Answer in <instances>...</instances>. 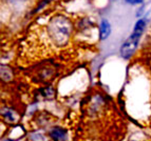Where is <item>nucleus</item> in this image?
<instances>
[{
  "label": "nucleus",
  "instance_id": "39448f33",
  "mask_svg": "<svg viewBox=\"0 0 151 141\" xmlns=\"http://www.w3.org/2000/svg\"><path fill=\"white\" fill-rule=\"evenodd\" d=\"M2 115L6 120L11 121V122H13V121L16 120L15 113H14L12 110H10V108H4V110H2Z\"/></svg>",
  "mask_w": 151,
  "mask_h": 141
},
{
  "label": "nucleus",
  "instance_id": "f257e3e1",
  "mask_svg": "<svg viewBox=\"0 0 151 141\" xmlns=\"http://www.w3.org/2000/svg\"><path fill=\"white\" fill-rule=\"evenodd\" d=\"M48 31L51 38L57 44H65L70 38L72 26L68 18L63 15H57L50 21Z\"/></svg>",
  "mask_w": 151,
  "mask_h": 141
},
{
  "label": "nucleus",
  "instance_id": "7ed1b4c3",
  "mask_svg": "<svg viewBox=\"0 0 151 141\" xmlns=\"http://www.w3.org/2000/svg\"><path fill=\"white\" fill-rule=\"evenodd\" d=\"M50 136L55 141H65L68 138V134L63 129H61L59 126H56V127H53L50 131Z\"/></svg>",
  "mask_w": 151,
  "mask_h": 141
},
{
  "label": "nucleus",
  "instance_id": "423d86ee",
  "mask_svg": "<svg viewBox=\"0 0 151 141\" xmlns=\"http://www.w3.org/2000/svg\"><path fill=\"white\" fill-rule=\"evenodd\" d=\"M30 138L32 139V141H47L45 136L41 133H32L30 135Z\"/></svg>",
  "mask_w": 151,
  "mask_h": 141
},
{
  "label": "nucleus",
  "instance_id": "f03ea898",
  "mask_svg": "<svg viewBox=\"0 0 151 141\" xmlns=\"http://www.w3.org/2000/svg\"><path fill=\"white\" fill-rule=\"evenodd\" d=\"M145 26H146V22H145L144 19H139V20L136 22L132 34L129 36L128 39L124 42V44L121 48L122 57H124L125 59H128L133 55L136 48L139 46V38L142 37V34H143L144 30H145Z\"/></svg>",
  "mask_w": 151,
  "mask_h": 141
},
{
  "label": "nucleus",
  "instance_id": "0eeeda50",
  "mask_svg": "<svg viewBox=\"0 0 151 141\" xmlns=\"http://www.w3.org/2000/svg\"><path fill=\"white\" fill-rule=\"evenodd\" d=\"M127 2L130 3V4H139L144 1V0H126Z\"/></svg>",
  "mask_w": 151,
  "mask_h": 141
},
{
  "label": "nucleus",
  "instance_id": "20e7f679",
  "mask_svg": "<svg viewBox=\"0 0 151 141\" xmlns=\"http://www.w3.org/2000/svg\"><path fill=\"white\" fill-rule=\"evenodd\" d=\"M99 33H101V40H105L109 37V35L111 34V26L110 23L108 20H101V26H99Z\"/></svg>",
  "mask_w": 151,
  "mask_h": 141
},
{
  "label": "nucleus",
  "instance_id": "6e6552de",
  "mask_svg": "<svg viewBox=\"0 0 151 141\" xmlns=\"http://www.w3.org/2000/svg\"><path fill=\"white\" fill-rule=\"evenodd\" d=\"M4 141H12V140H4Z\"/></svg>",
  "mask_w": 151,
  "mask_h": 141
}]
</instances>
